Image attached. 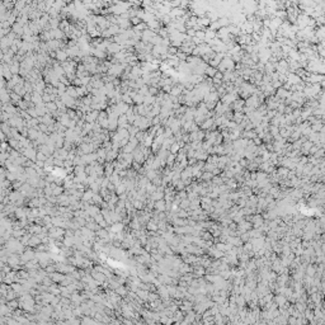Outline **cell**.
<instances>
[{"mask_svg": "<svg viewBox=\"0 0 325 325\" xmlns=\"http://www.w3.org/2000/svg\"><path fill=\"white\" fill-rule=\"evenodd\" d=\"M154 210L158 212H162L165 211V199H158L154 202Z\"/></svg>", "mask_w": 325, "mask_h": 325, "instance_id": "6da1fadb", "label": "cell"}, {"mask_svg": "<svg viewBox=\"0 0 325 325\" xmlns=\"http://www.w3.org/2000/svg\"><path fill=\"white\" fill-rule=\"evenodd\" d=\"M288 171H289V169L285 168V167H278V168H277V175H278L281 179H286V178H287Z\"/></svg>", "mask_w": 325, "mask_h": 325, "instance_id": "7a4b0ae2", "label": "cell"}, {"mask_svg": "<svg viewBox=\"0 0 325 325\" xmlns=\"http://www.w3.org/2000/svg\"><path fill=\"white\" fill-rule=\"evenodd\" d=\"M235 302H236L238 307H244V306H246V301H245L244 296L240 295V294L236 296V301H235Z\"/></svg>", "mask_w": 325, "mask_h": 325, "instance_id": "3957f363", "label": "cell"}, {"mask_svg": "<svg viewBox=\"0 0 325 325\" xmlns=\"http://www.w3.org/2000/svg\"><path fill=\"white\" fill-rule=\"evenodd\" d=\"M180 149H182V147H180L179 142H178V141H175V142H173V144L170 145V147H169V151H170V152H173V154H177V152L179 151Z\"/></svg>", "mask_w": 325, "mask_h": 325, "instance_id": "277c9868", "label": "cell"}, {"mask_svg": "<svg viewBox=\"0 0 325 325\" xmlns=\"http://www.w3.org/2000/svg\"><path fill=\"white\" fill-rule=\"evenodd\" d=\"M189 205H190V201L188 198H184V199H180L179 202V208H183V210H188L189 208Z\"/></svg>", "mask_w": 325, "mask_h": 325, "instance_id": "5b68a950", "label": "cell"}, {"mask_svg": "<svg viewBox=\"0 0 325 325\" xmlns=\"http://www.w3.org/2000/svg\"><path fill=\"white\" fill-rule=\"evenodd\" d=\"M116 292H117V294H118L119 296H126V295H127V288L125 287V286L119 285L118 287L116 288Z\"/></svg>", "mask_w": 325, "mask_h": 325, "instance_id": "8992f818", "label": "cell"}, {"mask_svg": "<svg viewBox=\"0 0 325 325\" xmlns=\"http://www.w3.org/2000/svg\"><path fill=\"white\" fill-rule=\"evenodd\" d=\"M135 102H137L139 104L144 103V97H142L141 94H140V95H137V97H135Z\"/></svg>", "mask_w": 325, "mask_h": 325, "instance_id": "52a82bcc", "label": "cell"}, {"mask_svg": "<svg viewBox=\"0 0 325 325\" xmlns=\"http://www.w3.org/2000/svg\"><path fill=\"white\" fill-rule=\"evenodd\" d=\"M37 158L40 159V160H44V159H46V156H44L43 154H37Z\"/></svg>", "mask_w": 325, "mask_h": 325, "instance_id": "ba28073f", "label": "cell"}]
</instances>
